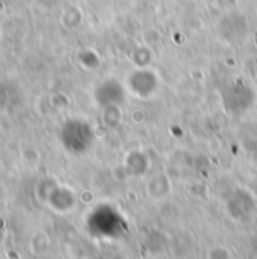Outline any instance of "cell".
I'll return each mask as SVG.
<instances>
[{"mask_svg": "<svg viewBox=\"0 0 257 259\" xmlns=\"http://www.w3.org/2000/svg\"><path fill=\"white\" fill-rule=\"evenodd\" d=\"M129 83H131L134 92L140 94L141 97L150 95V94L155 91V88H157V78H155V75H153L152 72L146 71V69L135 72V74L131 77Z\"/></svg>", "mask_w": 257, "mask_h": 259, "instance_id": "obj_2", "label": "cell"}, {"mask_svg": "<svg viewBox=\"0 0 257 259\" xmlns=\"http://www.w3.org/2000/svg\"><path fill=\"white\" fill-rule=\"evenodd\" d=\"M62 145L71 152H84L93 142L92 127L81 119H71L61 130Z\"/></svg>", "mask_w": 257, "mask_h": 259, "instance_id": "obj_1", "label": "cell"}]
</instances>
